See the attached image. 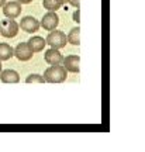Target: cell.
<instances>
[{"instance_id": "obj_1", "label": "cell", "mask_w": 145, "mask_h": 152, "mask_svg": "<svg viewBox=\"0 0 145 152\" xmlns=\"http://www.w3.org/2000/svg\"><path fill=\"white\" fill-rule=\"evenodd\" d=\"M42 77L44 80L48 82V83H62L68 77V71L61 64L59 65H51L44 72Z\"/></svg>"}, {"instance_id": "obj_2", "label": "cell", "mask_w": 145, "mask_h": 152, "mask_svg": "<svg viewBox=\"0 0 145 152\" xmlns=\"http://www.w3.org/2000/svg\"><path fill=\"white\" fill-rule=\"evenodd\" d=\"M45 41L51 48L55 49H61L66 47V42H68V38H66V34L59 31V30H51V33L48 34V37L45 38Z\"/></svg>"}, {"instance_id": "obj_3", "label": "cell", "mask_w": 145, "mask_h": 152, "mask_svg": "<svg viewBox=\"0 0 145 152\" xmlns=\"http://www.w3.org/2000/svg\"><path fill=\"white\" fill-rule=\"evenodd\" d=\"M18 24L14 21V18H7L0 21V34L6 38H14L18 34Z\"/></svg>"}, {"instance_id": "obj_4", "label": "cell", "mask_w": 145, "mask_h": 152, "mask_svg": "<svg viewBox=\"0 0 145 152\" xmlns=\"http://www.w3.org/2000/svg\"><path fill=\"white\" fill-rule=\"evenodd\" d=\"M58 24H59V17L56 14V11H48L42 17V20L40 23V27H42L47 31H51V30H55L58 27Z\"/></svg>"}, {"instance_id": "obj_5", "label": "cell", "mask_w": 145, "mask_h": 152, "mask_svg": "<svg viewBox=\"0 0 145 152\" xmlns=\"http://www.w3.org/2000/svg\"><path fill=\"white\" fill-rule=\"evenodd\" d=\"M13 52H14V56H16L18 61H21V62L30 61L32 58V55H34V52L30 49L27 42H20L16 48L13 49Z\"/></svg>"}, {"instance_id": "obj_6", "label": "cell", "mask_w": 145, "mask_h": 152, "mask_svg": "<svg viewBox=\"0 0 145 152\" xmlns=\"http://www.w3.org/2000/svg\"><path fill=\"white\" fill-rule=\"evenodd\" d=\"M1 7H3V14L7 18H17V17L21 14V3H18L17 0L16 1L4 3Z\"/></svg>"}, {"instance_id": "obj_7", "label": "cell", "mask_w": 145, "mask_h": 152, "mask_svg": "<svg viewBox=\"0 0 145 152\" xmlns=\"http://www.w3.org/2000/svg\"><path fill=\"white\" fill-rule=\"evenodd\" d=\"M18 27L21 28L23 31H26V33L32 34V33H35V31H38V28H40V21H38L37 18H34L32 16H26L21 18Z\"/></svg>"}, {"instance_id": "obj_8", "label": "cell", "mask_w": 145, "mask_h": 152, "mask_svg": "<svg viewBox=\"0 0 145 152\" xmlns=\"http://www.w3.org/2000/svg\"><path fill=\"white\" fill-rule=\"evenodd\" d=\"M62 64H64V68L66 69L68 72H72V73H79L81 71V58L78 55H68L66 58L62 59Z\"/></svg>"}, {"instance_id": "obj_9", "label": "cell", "mask_w": 145, "mask_h": 152, "mask_svg": "<svg viewBox=\"0 0 145 152\" xmlns=\"http://www.w3.org/2000/svg\"><path fill=\"white\" fill-rule=\"evenodd\" d=\"M44 59H45V62L49 64V65H59V64H62L64 56L59 52V49L49 48L48 51L44 54Z\"/></svg>"}, {"instance_id": "obj_10", "label": "cell", "mask_w": 145, "mask_h": 152, "mask_svg": "<svg viewBox=\"0 0 145 152\" xmlns=\"http://www.w3.org/2000/svg\"><path fill=\"white\" fill-rule=\"evenodd\" d=\"M27 44H28V47H30V49H31L32 52L35 54V52H41V51L45 48L47 41H45V38L35 35V37H31V38H30V39L27 41Z\"/></svg>"}, {"instance_id": "obj_11", "label": "cell", "mask_w": 145, "mask_h": 152, "mask_svg": "<svg viewBox=\"0 0 145 152\" xmlns=\"http://www.w3.org/2000/svg\"><path fill=\"white\" fill-rule=\"evenodd\" d=\"M0 80L3 83H18L20 82V75L18 72L13 69H6L0 72Z\"/></svg>"}, {"instance_id": "obj_12", "label": "cell", "mask_w": 145, "mask_h": 152, "mask_svg": "<svg viewBox=\"0 0 145 152\" xmlns=\"http://www.w3.org/2000/svg\"><path fill=\"white\" fill-rule=\"evenodd\" d=\"M13 56H14V52L10 45L6 42H0V61H9Z\"/></svg>"}, {"instance_id": "obj_13", "label": "cell", "mask_w": 145, "mask_h": 152, "mask_svg": "<svg viewBox=\"0 0 145 152\" xmlns=\"http://www.w3.org/2000/svg\"><path fill=\"white\" fill-rule=\"evenodd\" d=\"M68 38V42L72 44V45H79L81 44V28L79 27H73L72 30L69 31V34L66 35Z\"/></svg>"}, {"instance_id": "obj_14", "label": "cell", "mask_w": 145, "mask_h": 152, "mask_svg": "<svg viewBox=\"0 0 145 152\" xmlns=\"http://www.w3.org/2000/svg\"><path fill=\"white\" fill-rule=\"evenodd\" d=\"M42 6H44V9H47L48 11H56L64 4L59 0H42Z\"/></svg>"}, {"instance_id": "obj_15", "label": "cell", "mask_w": 145, "mask_h": 152, "mask_svg": "<svg viewBox=\"0 0 145 152\" xmlns=\"http://www.w3.org/2000/svg\"><path fill=\"white\" fill-rule=\"evenodd\" d=\"M27 83H44V77L41 75H37V73H34V75H28L27 79H26Z\"/></svg>"}, {"instance_id": "obj_16", "label": "cell", "mask_w": 145, "mask_h": 152, "mask_svg": "<svg viewBox=\"0 0 145 152\" xmlns=\"http://www.w3.org/2000/svg\"><path fill=\"white\" fill-rule=\"evenodd\" d=\"M73 21L79 24V21H81V9H76V11L73 13Z\"/></svg>"}, {"instance_id": "obj_17", "label": "cell", "mask_w": 145, "mask_h": 152, "mask_svg": "<svg viewBox=\"0 0 145 152\" xmlns=\"http://www.w3.org/2000/svg\"><path fill=\"white\" fill-rule=\"evenodd\" d=\"M68 3L70 6H73V7H76V9H81V0H69Z\"/></svg>"}, {"instance_id": "obj_18", "label": "cell", "mask_w": 145, "mask_h": 152, "mask_svg": "<svg viewBox=\"0 0 145 152\" xmlns=\"http://www.w3.org/2000/svg\"><path fill=\"white\" fill-rule=\"evenodd\" d=\"M18 3H21V4H28V3H31L32 0H17Z\"/></svg>"}, {"instance_id": "obj_19", "label": "cell", "mask_w": 145, "mask_h": 152, "mask_svg": "<svg viewBox=\"0 0 145 152\" xmlns=\"http://www.w3.org/2000/svg\"><path fill=\"white\" fill-rule=\"evenodd\" d=\"M59 1H61V3H62V4H66V3H68V1H69V0H59Z\"/></svg>"}, {"instance_id": "obj_20", "label": "cell", "mask_w": 145, "mask_h": 152, "mask_svg": "<svg viewBox=\"0 0 145 152\" xmlns=\"http://www.w3.org/2000/svg\"><path fill=\"white\" fill-rule=\"evenodd\" d=\"M4 3H6V0H0V7H1L3 4H4Z\"/></svg>"}, {"instance_id": "obj_21", "label": "cell", "mask_w": 145, "mask_h": 152, "mask_svg": "<svg viewBox=\"0 0 145 152\" xmlns=\"http://www.w3.org/2000/svg\"><path fill=\"white\" fill-rule=\"evenodd\" d=\"M0 72H1V61H0Z\"/></svg>"}]
</instances>
